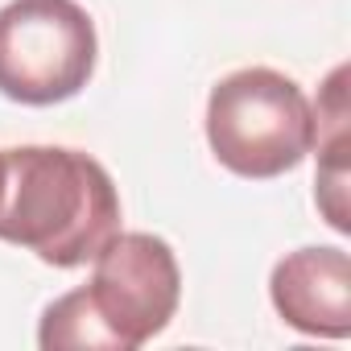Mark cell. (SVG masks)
Instances as JSON below:
<instances>
[{
    "label": "cell",
    "mask_w": 351,
    "mask_h": 351,
    "mask_svg": "<svg viewBox=\"0 0 351 351\" xmlns=\"http://www.w3.org/2000/svg\"><path fill=\"white\" fill-rule=\"evenodd\" d=\"M95 21L75 0H9L0 9V95L50 108L95 75Z\"/></svg>",
    "instance_id": "obj_3"
},
{
    "label": "cell",
    "mask_w": 351,
    "mask_h": 351,
    "mask_svg": "<svg viewBox=\"0 0 351 351\" xmlns=\"http://www.w3.org/2000/svg\"><path fill=\"white\" fill-rule=\"evenodd\" d=\"M120 232L112 173L62 145L0 149V240L54 269H79Z\"/></svg>",
    "instance_id": "obj_1"
},
{
    "label": "cell",
    "mask_w": 351,
    "mask_h": 351,
    "mask_svg": "<svg viewBox=\"0 0 351 351\" xmlns=\"http://www.w3.org/2000/svg\"><path fill=\"white\" fill-rule=\"evenodd\" d=\"M83 298L112 339V351H136L169 326L182 298L173 248L149 232H116L99 256Z\"/></svg>",
    "instance_id": "obj_4"
},
{
    "label": "cell",
    "mask_w": 351,
    "mask_h": 351,
    "mask_svg": "<svg viewBox=\"0 0 351 351\" xmlns=\"http://www.w3.org/2000/svg\"><path fill=\"white\" fill-rule=\"evenodd\" d=\"M314 112V145H318V178H314V199L318 211L326 215V223L347 236L351 219H347V182H351V169H347V149H351V108H347V66H335L330 79L322 83Z\"/></svg>",
    "instance_id": "obj_6"
},
{
    "label": "cell",
    "mask_w": 351,
    "mask_h": 351,
    "mask_svg": "<svg viewBox=\"0 0 351 351\" xmlns=\"http://www.w3.org/2000/svg\"><path fill=\"white\" fill-rule=\"evenodd\" d=\"M207 145L236 178H281L314 149L310 99L289 75L273 66L232 71L211 87Z\"/></svg>",
    "instance_id": "obj_2"
},
{
    "label": "cell",
    "mask_w": 351,
    "mask_h": 351,
    "mask_svg": "<svg viewBox=\"0 0 351 351\" xmlns=\"http://www.w3.org/2000/svg\"><path fill=\"white\" fill-rule=\"evenodd\" d=\"M273 310L302 335L347 339L351 335V261L335 244L298 248L273 265Z\"/></svg>",
    "instance_id": "obj_5"
}]
</instances>
